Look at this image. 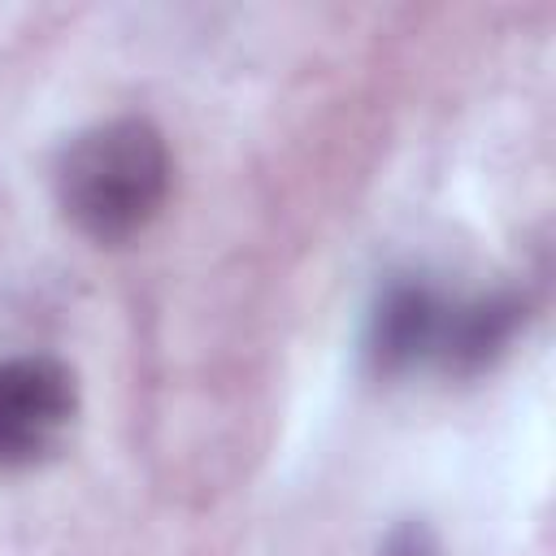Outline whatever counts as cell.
Wrapping results in <instances>:
<instances>
[{"instance_id":"4","label":"cell","mask_w":556,"mask_h":556,"mask_svg":"<svg viewBox=\"0 0 556 556\" xmlns=\"http://www.w3.org/2000/svg\"><path fill=\"white\" fill-rule=\"evenodd\" d=\"M521 321H526V304L513 291H491V295H478L465 304H447L434 365H443L447 374L473 378L508 352Z\"/></svg>"},{"instance_id":"5","label":"cell","mask_w":556,"mask_h":556,"mask_svg":"<svg viewBox=\"0 0 556 556\" xmlns=\"http://www.w3.org/2000/svg\"><path fill=\"white\" fill-rule=\"evenodd\" d=\"M374 556H443V543L426 517H404L378 539Z\"/></svg>"},{"instance_id":"1","label":"cell","mask_w":556,"mask_h":556,"mask_svg":"<svg viewBox=\"0 0 556 556\" xmlns=\"http://www.w3.org/2000/svg\"><path fill=\"white\" fill-rule=\"evenodd\" d=\"M174 161L165 135L135 113L78 130L52 169L65 222L91 243H126L143 235L165 208Z\"/></svg>"},{"instance_id":"3","label":"cell","mask_w":556,"mask_h":556,"mask_svg":"<svg viewBox=\"0 0 556 556\" xmlns=\"http://www.w3.org/2000/svg\"><path fill=\"white\" fill-rule=\"evenodd\" d=\"M443 317H447V300L426 278H413V274L387 278L365 313V334H361L365 369L391 382L434 361Z\"/></svg>"},{"instance_id":"2","label":"cell","mask_w":556,"mask_h":556,"mask_svg":"<svg viewBox=\"0 0 556 556\" xmlns=\"http://www.w3.org/2000/svg\"><path fill=\"white\" fill-rule=\"evenodd\" d=\"M78 378L65 361L22 352L0 361V465L26 469L48 460L74 430Z\"/></svg>"}]
</instances>
